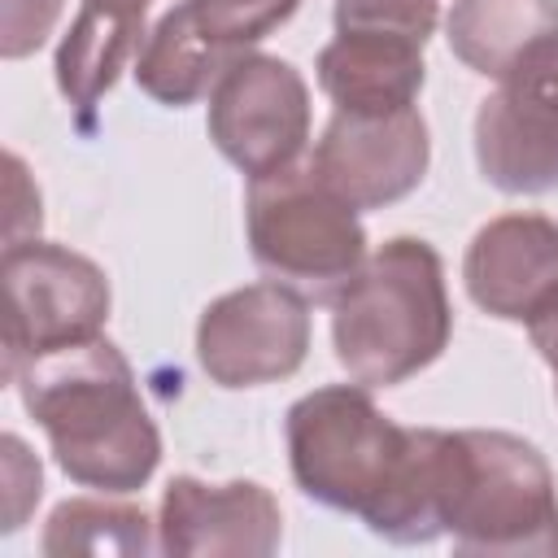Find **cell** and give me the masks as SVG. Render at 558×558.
<instances>
[{"mask_svg": "<svg viewBox=\"0 0 558 558\" xmlns=\"http://www.w3.org/2000/svg\"><path fill=\"white\" fill-rule=\"evenodd\" d=\"M288 471L296 488L392 545L445 536V427H401L366 384H323L288 405Z\"/></svg>", "mask_w": 558, "mask_h": 558, "instance_id": "obj_1", "label": "cell"}, {"mask_svg": "<svg viewBox=\"0 0 558 558\" xmlns=\"http://www.w3.org/2000/svg\"><path fill=\"white\" fill-rule=\"evenodd\" d=\"M26 414L70 484L109 497L140 493L161 462V432L140 401L135 371L105 336L31 357L13 379Z\"/></svg>", "mask_w": 558, "mask_h": 558, "instance_id": "obj_2", "label": "cell"}, {"mask_svg": "<svg viewBox=\"0 0 558 558\" xmlns=\"http://www.w3.org/2000/svg\"><path fill=\"white\" fill-rule=\"evenodd\" d=\"M453 336L440 253L418 235H392L331 301V349L353 384L397 388L427 371Z\"/></svg>", "mask_w": 558, "mask_h": 558, "instance_id": "obj_3", "label": "cell"}, {"mask_svg": "<svg viewBox=\"0 0 558 558\" xmlns=\"http://www.w3.org/2000/svg\"><path fill=\"white\" fill-rule=\"evenodd\" d=\"M445 536L462 554L558 558V484L545 453L497 427L449 432L445 449Z\"/></svg>", "mask_w": 558, "mask_h": 558, "instance_id": "obj_4", "label": "cell"}, {"mask_svg": "<svg viewBox=\"0 0 558 558\" xmlns=\"http://www.w3.org/2000/svg\"><path fill=\"white\" fill-rule=\"evenodd\" d=\"M244 235L257 270L310 305H331L366 262L357 209L336 196L310 166H288L248 179Z\"/></svg>", "mask_w": 558, "mask_h": 558, "instance_id": "obj_5", "label": "cell"}, {"mask_svg": "<svg viewBox=\"0 0 558 558\" xmlns=\"http://www.w3.org/2000/svg\"><path fill=\"white\" fill-rule=\"evenodd\" d=\"M0 279H4V384L17 379V371L52 349L92 340L105 331L109 323V279L105 270L52 240H17L4 244V262H0Z\"/></svg>", "mask_w": 558, "mask_h": 558, "instance_id": "obj_6", "label": "cell"}, {"mask_svg": "<svg viewBox=\"0 0 558 558\" xmlns=\"http://www.w3.org/2000/svg\"><path fill=\"white\" fill-rule=\"evenodd\" d=\"M205 100V131L244 179L296 166L310 144V83L275 52L231 57Z\"/></svg>", "mask_w": 558, "mask_h": 558, "instance_id": "obj_7", "label": "cell"}, {"mask_svg": "<svg viewBox=\"0 0 558 558\" xmlns=\"http://www.w3.org/2000/svg\"><path fill=\"white\" fill-rule=\"evenodd\" d=\"M475 166L506 196L558 187V35L532 48L480 100Z\"/></svg>", "mask_w": 558, "mask_h": 558, "instance_id": "obj_8", "label": "cell"}, {"mask_svg": "<svg viewBox=\"0 0 558 558\" xmlns=\"http://www.w3.org/2000/svg\"><path fill=\"white\" fill-rule=\"evenodd\" d=\"M310 301L275 279L214 296L196 318V362L218 388H262L301 371Z\"/></svg>", "mask_w": 558, "mask_h": 558, "instance_id": "obj_9", "label": "cell"}, {"mask_svg": "<svg viewBox=\"0 0 558 558\" xmlns=\"http://www.w3.org/2000/svg\"><path fill=\"white\" fill-rule=\"evenodd\" d=\"M432 161V135L418 109L344 113L336 109L314 140L310 170L357 214L405 201Z\"/></svg>", "mask_w": 558, "mask_h": 558, "instance_id": "obj_10", "label": "cell"}, {"mask_svg": "<svg viewBox=\"0 0 558 558\" xmlns=\"http://www.w3.org/2000/svg\"><path fill=\"white\" fill-rule=\"evenodd\" d=\"M283 541V510L257 480L205 484L174 475L157 510V549L170 558H270Z\"/></svg>", "mask_w": 558, "mask_h": 558, "instance_id": "obj_11", "label": "cell"}, {"mask_svg": "<svg viewBox=\"0 0 558 558\" xmlns=\"http://www.w3.org/2000/svg\"><path fill=\"white\" fill-rule=\"evenodd\" d=\"M466 296L501 323H523L558 288V222L549 214L488 218L462 257Z\"/></svg>", "mask_w": 558, "mask_h": 558, "instance_id": "obj_12", "label": "cell"}, {"mask_svg": "<svg viewBox=\"0 0 558 558\" xmlns=\"http://www.w3.org/2000/svg\"><path fill=\"white\" fill-rule=\"evenodd\" d=\"M148 35V0H83L70 31L57 44L52 74L57 92L70 100L83 126H92V113L100 96L118 83L126 65H135Z\"/></svg>", "mask_w": 558, "mask_h": 558, "instance_id": "obj_13", "label": "cell"}, {"mask_svg": "<svg viewBox=\"0 0 558 558\" xmlns=\"http://www.w3.org/2000/svg\"><path fill=\"white\" fill-rule=\"evenodd\" d=\"M314 78L327 100L344 113H397L414 109L427 65L423 44L397 35H366V31H336L314 61Z\"/></svg>", "mask_w": 558, "mask_h": 558, "instance_id": "obj_14", "label": "cell"}, {"mask_svg": "<svg viewBox=\"0 0 558 558\" xmlns=\"http://www.w3.org/2000/svg\"><path fill=\"white\" fill-rule=\"evenodd\" d=\"M558 35V0H453L445 13L449 52L484 74H510L532 48Z\"/></svg>", "mask_w": 558, "mask_h": 558, "instance_id": "obj_15", "label": "cell"}, {"mask_svg": "<svg viewBox=\"0 0 558 558\" xmlns=\"http://www.w3.org/2000/svg\"><path fill=\"white\" fill-rule=\"evenodd\" d=\"M227 61H231V57H227L222 48H214V44L196 31V22L187 17V9H183V0H179V4L166 9V13L153 22V31L144 35V48H140V57H135L131 74H135V83H140L144 96H153L157 105L183 109V105L209 96L214 78L227 70Z\"/></svg>", "mask_w": 558, "mask_h": 558, "instance_id": "obj_16", "label": "cell"}, {"mask_svg": "<svg viewBox=\"0 0 558 558\" xmlns=\"http://www.w3.org/2000/svg\"><path fill=\"white\" fill-rule=\"evenodd\" d=\"M153 519L135 501H109L105 497H70L61 501L39 536V549L48 558H70V554H148L157 549Z\"/></svg>", "mask_w": 558, "mask_h": 558, "instance_id": "obj_17", "label": "cell"}, {"mask_svg": "<svg viewBox=\"0 0 558 558\" xmlns=\"http://www.w3.org/2000/svg\"><path fill=\"white\" fill-rule=\"evenodd\" d=\"M296 4L301 0H183L196 31L227 57H240L253 44H262L296 13Z\"/></svg>", "mask_w": 558, "mask_h": 558, "instance_id": "obj_18", "label": "cell"}, {"mask_svg": "<svg viewBox=\"0 0 558 558\" xmlns=\"http://www.w3.org/2000/svg\"><path fill=\"white\" fill-rule=\"evenodd\" d=\"M336 31L397 35L410 44H427L440 22V0H336Z\"/></svg>", "mask_w": 558, "mask_h": 558, "instance_id": "obj_19", "label": "cell"}, {"mask_svg": "<svg viewBox=\"0 0 558 558\" xmlns=\"http://www.w3.org/2000/svg\"><path fill=\"white\" fill-rule=\"evenodd\" d=\"M0 466H4V532H17L44 493V471L17 432L0 436Z\"/></svg>", "mask_w": 558, "mask_h": 558, "instance_id": "obj_20", "label": "cell"}, {"mask_svg": "<svg viewBox=\"0 0 558 558\" xmlns=\"http://www.w3.org/2000/svg\"><path fill=\"white\" fill-rule=\"evenodd\" d=\"M65 0H4L0 9V57L22 61L31 57L57 26Z\"/></svg>", "mask_w": 558, "mask_h": 558, "instance_id": "obj_21", "label": "cell"}, {"mask_svg": "<svg viewBox=\"0 0 558 558\" xmlns=\"http://www.w3.org/2000/svg\"><path fill=\"white\" fill-rule=\"evenodd\" d=\"M523 327H527V340H532V349L541 353V362L554 371V379H558V288L523 318Z\"/></svg>", "mask_w": 558, "mask_h": 558, "instance_id": "obj_22", "label": "cell"}, {"mask_svg": "<svg viewBox=\"0 0 558 558\" xmlns=\"http://www.w3.org/2000/svg\"><path fill=\"white\" fill-rule=\"evenodd\" d=\"M554 392H558V379H554Z\"/></svg>", "mask_w": 558, "mask_h": 558, "instance_id": "obj_23", "label": "cell"}]
</instances>
